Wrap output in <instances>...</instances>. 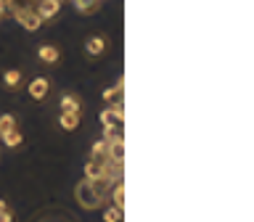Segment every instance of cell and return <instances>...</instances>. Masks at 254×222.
<instances>
[{"label":"cell","mask_w":254,"mask_h":222,"mask_svg":"<svg viewBox=\"0 0 254 222\" xmlns=\"http://www.w3.org/2000/svg\"><path fill=\"white\" fill-rule=\"evenodd\" d=\"M16 16V21L21 24L27 32H37L40 24H43V19H40V13L35 11V5H24V8H16V11H11Z\"/></svg>","instance_id":"6da1fadb"},{"label":"cell","mask_w":254,"mask_h":222,"mask_svg":"<svg viewBox=\"0 0 254 222\" xmlns=\"http://www.w3.org/2000/svg\"><path fill=\"white\" fill-rule=\"evenodd\" d=\"M74 196H77V201L85 206V209H95V206L101 204V198L95 196V190H93V185H90V180H82L77 185V190H74Z\"/></svg>","instance_id":"7a4b0ae2"},{"label":"cell","mask_w":254,"mask_h":222,"mask_svg":"<svg viewBox=\"0 0 254 222\" xmlns=\"http://www.w3.org/2000/svg\"><path fill=\"white\" fill-rule=\"evenodd\" d=\"M122 119H125L122 101L114 103V109H103V111H101V124H103V127H117V124H122Z\"/></svg>","instance_id":"3957f363"},{"label":"cell","mask_w":254,"mask_h":222,"mask_svg":"<svg viewBox=\"0 0 254 222\" xmlns=\"http://www.w3.org/2000/svg\"><path fill=\"white\" fill-rule=\"evenodd\" d=\"M59 8H61V0H37L35 3V11L40 13V19H53L56 13H59Z\"/></svg>","instance_id":"277c9868"},{"label":"cell","mask_w":254,"mask_h":222,"mask_svg":"<svg viewBox=\"0 0 254 222\" xmlns=\"http://www.w3.org/2000/svg\"><path fill=\"white\" fill-rule=\"evenodd\" d=\"M48 79L45 77H37V79H32L29 82V98H35V101H43L45 95H48Z\"/></svg>","instance_id":"5b68a950"},{"label":"cell","mask_w":254,"mask_h":222,"mask_svg":"<svg viewBox=\"0 0 254 222\" xmlns=\"http://www.w3.org/2000/svg\"><path fill=\"white\" fill-rule=\"evenodd\" d=\"M106 174V164L103 162H95V159H90V162L85 164V180H98Z\"/></svg>","instance_id":"8992f818"},{"label":"cell","mask_w":254,"mask_h":222,"mask_svg":"<svg viewBox=\"0 0 254 222\" xmlns=\"http://www.w3.org/2000/svg\"><path fill=\"white\" fill-rule=\"evenodd\" d=\"M90 159L109 164V162H111V156H109V143H106V140H98V143H95V146L90 148Z\"/></svg>","instance_id":"52a82bcc"},{"label":"cell","mask_w":254,"mask_h":222,"mask_svg":"<svg viewBox=\"0 0 254 222\" xmlns=\"http://www.w3.org/2000/svg\"><path fill=\"white\" fill-rule=\"evenodd\" d=\"M90 185H93V190H95V196L101 198V201H106V196L111 193V180L103 174V177H98V180H90Z\"/></svg>","instance_id":"ba28073f"},{"label":"cell","mask_w":254,"mask_h":222,"mask_svg":"<svg viewBox=\"0 0 254 222\" xmlns=\"http://www.w3.org/2000/svg\"><path fill=\"white\" fill-rule=\"evenodd\" d=\"M61 111H66V114H79V111H82V103H79L77 95H64L61 98Z\"/></svg>","instance_id":"9c48e42d"},{"label":"cell","mask_w":254,"mask_h":222,"mask_svg":"<svg viewBox=\"0 0 254 222\" xmlns=\"http://www.w3.org/2000/svg\"><path fill=\"white\" fill-rule=\"evenodd\" d=\"M122 90H125V82L119 79L114 87H106V90H103V101L106 103H119L122 101Z\"/></svg>","instance_id":"30bf717a"},{"label":"cell","mask_w":254,"mask_h":222,"mask_svg":"<svg viewBox=\"0 0 254 222\" xmlns=\"http://www.w3.org/2000/svg\"><path fill=\"white\" fill-rule=\"evenodd\" d=\"M37 56H40V61H45V63H56V61H59V48H53V45H40V48H37Z\"/></svg>","instance_id":"8fae6325"},{"label":"cell","mask_w":254,"mask_h":222,"mask_svg":"<svg viewBox=\"0 0 254 222\" xmlns=\"http://www.w3.org/2000/svg\"><path fill=\"white\" fill-rule=\"evenodd\" d=\"M59 127H61V130H77V127H79V114H66V111H61Z\"/></svg>","instance_id":"7c38bea8"},{"label":"cell","mask_w":254,"mask_h":222,"mask_svg":"<svg viewBox=\"0 0 254 222\" xmlns=\"http://www.w3.org/2000/svg\"><path fill=\"white\" fill-rule=\"evenodd\" d=\"M109 156H111V162H125V138L109 143Z\"/></svg>","instance_id":"4fadbf2b"},{"label":"cell","mask_w":254,"mask_h":222,"mask_svg":"<svg viewBox=\"0 0 254 222\" xmlns=\"http://www.w3.org/2000/svg\"><path fill=\"white\" fill-rule=\"evenodd\" d=\"M109 196H111V201H114V206H119V209H122V206H125V182L117 180Z\"/></svg>","instance_id":"5bb4252c"},{"label":"cell","mask_w":254,"mask_h":222,"mask_svg":"<svg viewBox=\"0 0 254 222\" xmlns=\"http://www.w3.org/2000/svg\"><path fill=\"white\" fill-rule=\"evenodd\" d=\"M79 13H95L101 8V0H74Z\"/></svg>","instance_id":"9a60e30c"},{"label":"cell","mask_w":254,"mask_h":222,"mask_svg":"<svg viewBox=\"0 0 254 222\" xmlns=\"http://www.w3.org/2000/svg\"><path fill=\"white\" fill-rule=\"evenodd\" d=\"M103 51H106V40L103 37H90L87 40V53L90 56H101Z\"/></svg>","instance_id":"2e32d148"},{"label":"cell","mask_w":254,"mask_h":222,"mask_svg":"<svg viewBox=\"0 0 254 222\" xmlns=\"http://www.w3.org/2000/svg\"><path fill=\"white\" fill-rule=\"evenodd\" d=\"M0 140H3V146H8V148H16V146H21V140H24V138H21V132L13 127V130H11V132H5Z\"/></svg>","instance_id":"e0dca14e"},{"label":"cell","mask_w":254,"mask_h":222,"mask_svg":"<svg viewBox=\"0 0 254 222\" xmlns=\"http://www.w3.org/2000/svg\"><path fill=\"white\" fill-rule=\"evenodd\" d=\"M5 87H11V90H16V87L21 85V71H16V69H11V71H5Z\"/></svg>","instance_id":"ac0fdd59"},{"label":"cell","mask_w":254,"mask_h":222,"mask_svg":"<svg viewBox=\"0 0 254 222\" xmlns=\"http://www.w3.org/2000/svg\"><path fill=\"white\" fill-rule=\"evenodd\" d=\"M13 127H16V116H11V114L0 116V138H3L5 132H11Z\"/></svg>","instance_id":"d6986e66"},{"label":"cell","mask_w":254,"mask_h":222,"mask_svg":"<svg viewBox=\"0 0 254 222\" xmlns=\"http://www.w3.org/2000/svg\"><path fill=\"white\" fill-rule=\"evenodd\" d=\"M103 220L106 222H122V209H119V206H114L111 204L106 212H103Z\"/></svg>","instance_id":"ffe728a7"},{"label":"cell","mask_w":254,"mask_h":222,"mask_svg":"<svg viewBox=\"0 0 254 222\" xmlns=\"http://www.w3.org/2000/svg\"><path fill=\"white\" fill-rule=\"evenodd\" d=\"M0 222H13V212L5 201H0Z\"/></svg>","instance_id":"44dd1931"},{"label":"cell","mask_w":254,"mask_h":222,"mask_svg":"<svg viewBox=\"0 0 254 222\" xmlns=\"http://www.w3.org/2000/svg\"><path fill=\"white\" fill-rule=\"evenodd\" d=\"M5 13H8V5L3 3V0H0V16H5Z\"/></svg>","instance_id":"7402d4cb"},{"label":"cell","mask_w":254,"mask_h":222,"mask_svg":"<svg viewBox=\"0 0 254 222\" xmlns=\"http://www.w3.org/2000/svg\"><path fill=\"white\" fill-rule=\"evenodd\" d=\"M3 3L8 5V11H11V3H13V0H3Z\"/></svg>","instance_id":"603a6c76"},{"label":"cell","mask_w":254,"mask_h":222,"mask_svg":"<svg viewBox=\"0 0 254 222\" xmlns=\"http://www.w3.org/2000/svg\"><path fill=\"white\" fill-rule=\"evenodd\" d=\"M27 3H29V5H35V3H37V0H27Z\"/></svg>","instance_id":"cb8c5ba5"}]
</instances>
